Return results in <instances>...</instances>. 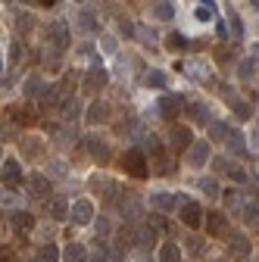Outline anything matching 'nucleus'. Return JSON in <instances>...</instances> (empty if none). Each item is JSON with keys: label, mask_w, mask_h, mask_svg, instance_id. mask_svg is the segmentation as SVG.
Returning a JSON list of instances; mask_svg holds the SVG:
<instances>
[{"label": "nucleus", "mask_w": 259, "mask_h": 262, "mask_svg": "<svg viewBox=\"0 0 259 262\" xmlns=\"http://www.w3.org/2000/svg\"><path fill=\"white\" fill-rule=\"evenodd\" d=\"M119 166H122L125 175H132V178H147V175H150L147 156H144L141 147H128V150L122 153V159H119Z\"/></svg>", "instance_id": "1"}, {"label": "nucleus", "mask_w": 259, "mask_h": 262, "mask_svg": "<svg viewBox=\"0 0 259 262\" xmlns=\"http://www.w3.org/2000/svg\"><path fill=\"white\" fill-rule=\"evenodd\" d=\"M184 110V100H181V94H163L156 100V116L159 119H166V122H175Z\"/></svg>", "instance_id": "2"}, {"label": "nucleus", "mask_w": 259, "mask_h": 262, "mask_svg": "<svg viewBox=\"0 0 259 262\" xmlns=\"http://www.w3.org/2000/svg\"><path fill=\"white\" fill-rule=\"evenodd\" d=\"M47 47L56 50V53H62L69 47V25H66V19H56V22L47 25Z\"/></svg>", "instance_id": "3"}, {"label": "nucleus", "mask_w": 259, "mask_h": 262, "mask_svg": "<svg viewBox=\"0 0 259 262\" xmlns=\"http://www.w3.org/2000/svg\"><path fill=\"white\" fill-rule=\"evenodd\" d=\"M81 147L88 150V156H94L97 162H110V144H106V138L103 135H97V131H91V135H84L81 138Z\"/></svg>", "instance_id": "4"}, {"label": "nucleus", "mask_w": 259, "mask_h": 262, "mask_svg": "<svg viewBox=\"0 0 259 262\" xmlns=\"http://www.w3.org/2000/svg\"><path fill=\"white\" fill-rule=\"evenodd\" d=\"M106 84H110V72L100 69V66H91V69L81 75V91H88V94H100Z\"/></svg>", "instance_id": "5"}, {"label": "nucleus", "mask_w": 259, "mask_h": 262, "mask_svg": "<svg viewBox=\"0 0 259 262\" xmlns=\"http://www.w3.org/2000/svg\"><path fill=\"white\" fill-rule=\"evenodd\" d=\"M178 215H181L184 228H200V225L206 222V212H203V206H200V203H193V200H181V206H178Z\"/></svg>", "instance_id": "6"}, {"label": "nucleus", "mask_w": 259, "mask_h": 262, "mask_svg": "<svg viewBox=\"0 0 259 262\" xmlns=\"http://www.w3.org/2000/svg\"><path fill=\"white\" fill-rule=\"evenodd\" d=\"M169 144H172L175 153H187L197 141H193V131H190L187 125H172V131H169Z\"/></svg>", "instance_id": "7"}, {"label": "nucleus", "mask_w": 259, "mask_h": 262, "mask_svg": "<svg viewBox=\"0 0 259 262\" xmlns=\"http://www.w3.org/2000/svg\"><path fill=\"white\" fill-rule=\"evenodd\" d=\"M69 222H72V225H78V228H81V225H91V222H94V203L88 200V196H81V200H75V203H72Z\"/></svg>", "instance_id": "8"}, {"label": "nucleus", "mask_w": 259, "mask_h": 262, "mask_svg": "<svg viewBox=\"0 0 259 262\" xmlns=\"http://www.w3.org/2000/svg\"><path fill=\"white\" fill-rule=\"evenodd\" d=\"M203 228L209 237H228V219H225V212H206Z\"/></svg>", "instance_id": "9"}, {"label": "nucleus", "mask_w": 259, "mask_h": 262, "mask_svg": "<svg viewBox=\"0 0 259 262\" xmlns=\"http://www.w3.org/2000/svg\"><path fill=\"white\" fill-rule=\"evenodd\" d=\"M25 187H28V193H31V196H38V200L50 196V178H47V175H41V172H31V175L25 178Z\"/></svg>", "instance_id": "10"}, {"label": "nucleus", "mask_w": 259, "mask_h": 262, "mask_svg": "<svg viewBox=\"0 0 259 262\" xmlns=\"http://www.w3.org/2000/svg\"><path fill=\"white\" fill-rule=\"evenodd\" d=\"M150 206L159 209V212H169V209L181 206V200H178V193H172V190H156V193H150Z\"/></svg>", "instance_id": "11"}, {"label": "nucleus", "mask_w": 259, "mask_h": 262, "mask_svg": "<svg viewBox=\"0 0 259 262\" xmlns=\"http://www.w3.org/2000/svg\"><path fill=\"white\" fill-rule=\"evenodd\" d=\"M22 94H25V100L31 103V100H41V97L47 94V84H44V78L35 72V75H28L25 78V84H22Z\"/></svg>", "instance_id": "12"}, {"label": "nucleus", "mask_w": 259, "mask_h": 262, "mask_svg": "<svg viewBox=\"0 0 259 262\" xmlns=\"http://www.w3.org/2000/svg\"><path fill=\"white\" fill-rule=\"evenodd\" d=\"M187 162L190 166H206V162H212V150H209V141H197L190 150H187Z\"/></svg>", "instance_id": "13"}, {"label": "nucleus", "mask_w": 259, "mask_h": 262, "mask_svg": "<svg viewBox=\"0 0 259 262\" xmlns=\"http://www.w3.org/2000/svg\"><path fill=\"white\" fill-rule=\"evenodd\" d=\"M250 247H253V244H250L247 234H241V231H231V234H228V253H231V256L247 259V256H250Z\"/></svg>", "instance_id": "14"}, {"label": "nucleus", "mask_w": 259, "mask_h": 262, "mask_svg": "<svg viewBox=\"0 0 259 262\" xmlns=\"http://www.w3.org/2000/svg\"><path fill=\"white\" fill-rule=\"evenodd\" d=\"M178 72H184L190 81H197V84L209 81V69H206L203 62H178Z\"/></svg>", "instance_id": "15"}, {"label": "nucleus", "mask_w": 259, "mask_h": 262, "mask_svg": "<svg viewBox=\"0 0 259 262\" xmlns=\"http://www.w3.org/2000/svg\"><path fill=\"white\" fill-rule=\"evenodd\" d=\"M110 103H103V100H94L91 106H88V113H84V119L91 122V125H103V122H110Z\"/></svg>", "instance_id": "16"}, {"label": "nucleus", "mask_w": 259, "mask_h": 262, "mask_svg": "<svg viewBox=\"0 0 259 262\" xmlns=\"http://www.w3.org/2000/svg\"><path fill=\"white\" fill-rule=\"evenodd\" d=\"M19 147H22V156H25V159H41V156H44V141H41L38 135L22 138Z\"/></svg>", "instance_id": "17"}, {"label": "nucleus", "mask_w": 259, "mask_h": 262, "mask_svg": "<svg viewBox=\"0 0 259 262\" xmlns=\"http://www.w3.org/2000/svg\"><path fill=\"white\" fill-rule=\"evenodd\" d=\"M7 116L16 122V125H31L38 116H35V110H31V103H22V106H10L7 110Z\"/></svg>", "instance_id": "18"}, {"label": "nucleus", "mask_w": 259, "mask_h": 262, "mask_svg": "<svg viewBox=\"0 0 259 262\" xmlns=\"http://www.w3.org/2000/svg\"><path fill=\"white\" fill-rule=\"evenodd\" d=\"M10 222H13V231H16V234H22V237H25L28 231H35V219H31L28 212H22V209H19V212H13V215H10Z\"/></svg>", "instance_id": "19"}, {"label": "nucleus", "mask_w": 259, "mask_h": 262, "mask_svg": "<svg viewBox=\"0 0 259 262\" xmlns=\"http://www.w3.org/2000/svg\"><path fill=\"white\" fill-rule=\"evenodd\" d=\"M156 262H181V247L175 241H166L156 253Z\"/></svg>", "instance_id": "20"}, {"label": "nucleus", "mask_w": 259, "mask_h": 262, "mask_svg": "<svg viewBox=\"0 0 259 262\" xmlns=\"http://www.w3.org/2000/svg\"><path fill=\"white\" fill-rule=\"evenodd\" d=\"M153 169H156V175H172L175 172V156L163 150L159 156H153Z\"/></svg>", "instance_id": "21"}, {"label": "nucleus", "mask_w": 259, "mask_h": 262, "mask_svg": "<svg viewBox=\"0 0 259 262\" xmlns=\"http://www.w3.org/2000/svg\"><path fill=\"white\" fill-rule=\"evenodd\" d=\"M225 144H228V150H231L234 156H241V159L247 156V138H244V131H238V128H234L231 135H228V141H225Z\"/></svg>", "instance_id": "22"}, {"label": "nucleus", "mask_w": 259, "mask_h": 262, "mask_svg": "<svg viewBox=\"0 0 259 262\" xmlns=\"http://www.w3.org/2000/svg\"><path fill=\"white\" fill-rule=\"evenodd\" d=\"M231 131L234 128H228V122H225V119H212L209 122V141H228Z\"/></svg>", "instance_id": "23"}, {"label": "nucleus", "mask_w": 259, "mask_h": 262, "mask_svg": "<svg viewBox=\"0 0 259 262\" xmlns=\"http://www.w3.org/2000/svg\"><path fill=\"white\" fill-rule=\"evenodd\" d=\"M135 241H138V247H144V250L156 247V228H153V225L138 228V231H135Z\"/></svg>", "instance_id": "24"}, {"label": "nucleus", "mask_w": 259, "mask_h": 262, "mask_svg": "<svg viewBox=\"0 0 259 262\" xmlns=\"http://www.w3.org/2000/svg\"><path fill=\"white\" fill-rule=\"evenodd\" d=\"M22 181V169H19V159H4V184H16Z\"/></svg>", "instance_id": "25"}, {"label": "nucleus", "mask_w": 259, "mask_h": 262, "mask_svg": "<svg viewBox=\"0 0 259 262\" xmlns=\"http://www.w3.org/2000/svg\"><path fill=\"white\" fill-rule=\"evenodd\" d=\"M163 44H166V50H172V53H184L190 41H187V38L181 35V31H169V35H166V41H163Z\"/></svg>", "instance_id": "26"}, {"label": "nucleus", "mask_w": 259, "mask_h": 262, "mask_svg": "<svg viewBox=\"0 0 259 262\" xmlns=\"http://www.w3.org/2000/svg\"><path fill=\"white\" fill-rule=\"evenodd\" d=\"M222 94H225V103H228V106H231V110H234L241 119H250V106L241 100V97H238L234 91H222Z\"/></svg>", "instance_id": "27"}, {"label": "nucleus", "mask_w": 259, "mask_h": 262, "mask_svg": "<svg viewBox=\"0 0 259 262\" xmlns=\"http://www.w3.org/2000/svg\"><path fill=\"white\" fill-rule=\"evenodd\" d=\"M144 84H147V88H153V91H163V88L169 84V75H166L163 69H150V72L144 75Z\"/></svg>", "instance_id": "28"}, {"label": "nucleus", "mask_w": 259, "mask_h": 262, "mask_svg": "<svg viewBox=\"0 0 259 262\" xmlns=\"http://www.w3.org/2000/svg\"><path fill=\"white\" fill-rule=\"evenodd\" d=\"M184 113H187V119H193L197 125H209V122H206V119H209L206 103H187V106H184Z\"/></svg>", "instance_id": "29"}, {"label": "nucleus", "mask_w": 259, "mask_h": 262, "mask_svg": "<svg viewBox=\"0 0 259 262\" xmlns=\"http://www.w3.org/2000/svg\"><path fill=\"white\" fill-rule=\"evenodd\" d=\"M62 262H88V250L81 244H66V250H62Z\"/></svg>", "instance_id": "30"}, {"label": "nucleus", "mask_w": 259, "mask_h": 262, "mask_svg": "<svg viewBox=\"0 0 259 262\" xmlns=\"http://www.w3.org/2000/svg\"><path fill=\"white\" fill-rule=\"evenodd\" d=\"M172 16H175V7L169 4V0H156V4H153V19H159V22H172Z\"/></svg>", "instance_id": "31"}, {"label": "nucleus", "mask_w": 259, "mask_h": 262, "mask_svg": "<svg viewBox=\"0 0 259 262\" xmlns=\"http://www.w3.org/2000/svg\"><path fill=\"white\" fill-rule=\"evenodd\" d=\"M78 28L84 31V35H94V31H100V25H97V16L91 10H81L78 13Z\"/></svg>", "instance_id": "32"}, {"label": "nucleus", "mask_w": 259, "mask_h": 262, "mask_svg": "<svg viewBox=\"0 0 259 262\" xmlns=\"http://www.w3.org/2000/svg\"><path fill=\"white\" fill-rule=\"evenodd\" d=\"M69 212H72V206L62 200V196H56V200H50V219H56V222H62V219H69Z\"/></svg>", "instance_id": "33"}, {"label": "nucleus", "mask_w": 259, "mask_h": 262, "mask_svg": "<svg viewBox=\"0 0 259 262\" xmlns=\"http://www.w3.org/2000/svg\"><path fill=\"white\" fill-rule=\"evenodd\" d=\"M78 116H81V100H78V97H69V100L62 103V119H66V122H75Z\"/></svg>", "instance_id": "34"}, {"label": "nucleus", "mask_w": 259, "mask_h": 262, "mask_svg": "<svg viewBox=\"0 0 259 262\" xmlns=\"http://www.w3.org/2000/svg\"><path fill=\"white\" fill-rule=\"evenodd\" d=\"M119 206H122V215L125 219H141V203L135 200V193H132V200H122Z\"/></svg>", "instance_id": "35"}, {"label": "nucleus", "mask_w": 259, "mask_h": 262, "mask_svg": "<svg viewBox=\"0 0 259 262\" xmlns=\"http://www.w3.org/2000/svg\"><path fill=\"white\" fill-rule=\"evenodd\" d=\"M184 250H187L190 256H203V253H206V244H203V237H197V234H190V237L184 241Z\"/></svg>", "instance_id": "36"}, {"label": "nucleus", "mask_w": 259, "mask_h": 262, "mask_svg": "<svg viewBox=\"0 0 259 262\" xmlns=\"http://www.w3.org/2000/svg\"><path fill=\"white\" fill-rule=\"evenodd\" d=\"M38 262H59V250H56V244H44V247L38 250Z\"/></svg>", "instance_id": "37"}, {"label": "nucleus", "mask_w": 259, "mask_h": 262, "mask_svg": "<svg viewBox=\"0 0 259 262\" xmlns=\"http://www.w3.org/2000/svg\"><path fill=\"white\" fill-rule=\"evenodd\" d=\"M241 215H244V222H247L250 228H259V203H247Z\"/></svg>", "instance_id": "38"}, {"label": "nucleus", "mask_w": 259, "mask_h": 262, "mask_svg": "<svg viewBox=\"0 0 259 262\" xmlns=\"http://www.w3.org/2000/svg\"><path fill=\"white\" fill-rule=\"evenodd\" d=\"M138 41L147 44V50H156V35H153L147 25H138Z\"/></svg>", "instance_id": "39"}, {"label": "nucleus", "mask_w": 259, "mask_h": 262, "mask_svg": "<svg viewBox=\"0 0 259 262\" xmlns=\"http://www.w3.org/2000/svg\"><path fill=\"white\" fill-rule=\"evenodd\" d=\"M253 69H256V59H241L238 78H241V81H250V78H253Z\"/></svg>", "instance_id": "40"}, {"label": "nucleus", "mask_w": 259, "mask_h": 262, "mask_svg": "<svg viewBox=\"0 0 259 262\" xmlns=\"http://www.w3.org/2000/svg\"><path fill=\"white\" fill-rule=\"evenodd\" d=\"M222 200L228 203L231 209H241V212H244V206H247V203L241 200V193H238V190H225V193H222Z\"/></svg>", "instance_id": "41"}, {"label": "nucleus", "mask_w": 259, "mask_h": 262, "mask_svg": "<svg viewBox=\"0 0 259 262\" xmlns=\"http://www.w3.org/2000/svg\"><path fill=\"white\" fill-rule=\"evenodd\" d=\"M200 190L209 196V200H212V196H219L222 190H219V181L215 178H200Z\"/></svg>", "instance_id": "42"}, {"label": "nucleus", "mask_w": 259, "mask_h": 262, "mask_svg": "<svg viewBox=\"0 0 259 262\" xmlns=\"http://www.w3.org/2000/svg\"><path fill=\"white\" fill-rule=\"evenodd\" d=\"M28 28H35V16H16V35H25Z\"/></svg>", "instance_id": "43"}, {"label": "nucleus", "mask_w": 259, "mask_h": 262, "mask_svg": "<svg viewBox=\"0 0 259 262\" xmlns=\"http://www.w3.org/2000/svg\"><path fill=\"white\" fill-rule=\"evenodd\" d=\"M215 56H219V62H228V59H234V56H238V50H234L231 44H222V47L215 50Z\"/></svg>", "instance_id": "44"}, {"label": "nucleus", "mask_w": 259, "mask_h": 262, "mask_svg": "<svg viewBox=\"0 0 259 262\" xmlns=\"http://www.w3.org/2000/svg\"><path fill=\"white\" fill-rule=\"evenodd\" d=\"M212 13H215V10H212V4H209V7H197V10H193V19H197V22H209V19H212Z\"/></svg>", "instance_id": "45"}, {"label": "nucleus", "mask_w": 259, "mask_h": 262, "mask_svg": "<svg viewBox=\"0 0 259 262\" xmlns=\"http://www.w3.org/2000/svg\"><path fill=\"white\" fill-rule=\"evenodd\" d=\"M228 22H231V25H228V28H231V35H234V38H241V35H244V25H241V16H231Z\"/></svg>", "instance_id": "46"}, {"label": "nucleus", "mask_w": 259, "mask_h": 262, "mask_svg": "<svg viewBox=\"0 0 259 262\" xmlns=\"http://www.w3.org/2000/svg\"><path fill=\"white\" fill-rule=\"evenodd\" d=\"M97 234H100V237L110 234V222H106V219H97Z\"/></svg>", "instance_id": "47"}, {"label": "nucleus", "mask_w": 259, "mask_h": 262, "mask_svg": "<svg viewBox=\"0 0 259 262\" xmlns=\"http://www.w3.org/2000/svg\"><path fill=\"white\" fill-rule=\"evenodd\" d=\"M103 53H116V38L103 35Z\"/></svg>", "instance_id": "48"}, {"label": "nucleus", "mask_w": 259, "mask_h": 262, "mask_svg": "<svg viewBox=\"0 0 259 262\" xmlns=\"http://www.w3.org/2000/svg\"><path fill=\"white\" fill-rule=\"evenodd\" d=\"M215 31H219V38H228V31H231V28L225 25V22H219V25H215Z\"/></svg>", "instance_id": "49"}, {"label": "nucleus", "mask_w": 259, "mask_h": 262, "mask_svg": "<svg viewBox=\"0 0 259 262\" xmlns=\"http://www.w3.org/2000/svg\"><path fill=\"white\" fill-rule=\"evenodd\" d=\"M253 144H256V150H259V125L253 128Z\"/></svg>", "instance_id": "50"}, {"label": "nucleus", "mask_w": 259, "mask_h": 262, "mask_svg": "<svg viewBox=\"0 0 259 262\" xmlns=\"http://www.w3.org/2000/svg\"><path fill=\"white\" fill-rule=\"evenodd\" d=\"M250 4H253V7H256V10H259V0H250Z\"/></svg>", "instance_id": "51"}, {"label": "nucleus", "mask_w": 259, "mask_h": 262, "mask_svg": "<svg viewBox=\"0 0 259 262\" xmlns=\"http://www.w3.org/2000/svg\"><path fill=\"white\" fill-rule=\"evenodd\" d=\"M75 4H84V0H75Z\"/></svg>", "instance_id": "52"}, {"label": "nucleus", "mask_w": 259, "mask_h": 262, "mask_svg": "<svg viewBox=\"0 0 259 262\" xmlns=\"http://www.w3.org/2000/svg\"><path fill=\"white\" fill-rule=\"evenodd\" d=\"M256 203H259V193H256Z\"/></svg>", "instance_id": "53"}]
</instances>
